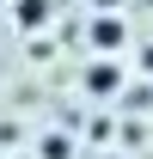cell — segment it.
<instances>
[{"label": "cell", "mask_w": 153, "mask_h": 159, "mask_svg": "<svg viewBox=\"0 0 153 159\" xmlns=\"http://www.w3.org/2000/svg\"><path fill=\"white\" fill-rule=\"evenodd\" d=\"M123 86H129V61H123V55H92V61H86V74H80V92L98 98V104L116 98Z\"/></svg>", "instance_id": "1"}, {"label": "cell", "mask_w": 153, "mask_h": 159, "mask_svg": "<svg viewBox=\"0 0 153 159\" xmlns=\"http://www.w3.org/2000/svg\"><path fill=\"white\" fill-rule=\"evenodd\" d=\"M86 43H92V55H123L129 49V19L123 12H98L86 25Z\"/></svg>", "instance_id": "2"}, {"label": "cell", "mask_w": 153, "mask_h": 159, "mask_svg": "<svg viewBox=\"0 0 153 159\" xmlns=\"http://www.w3.org/2000/svg\"><path fill=\"white\" fill-rule=\"evenodd\" d=\"M6 6H12V25L19 31H43L49 25V0H6Z\"/></svg>", "instance_id": "3"}, {"label": "cell", "mask_w": 153, "mask_h": 159, "mask_svg": "<svg viewBox=\"0 0 153 159\" xmlns=\"http://www.w3.org/2000/svg\"><path fill=\"white\" fill-rule=\"evenodd\" d=\"M43 159H74V141L67 135H43Z\"/></svg>", "instance_id": "4"}, {"label": "cell", "mask_w": 153, "mask_h": 159, "mask_svg": "<svg viewBox=\"0 0 153 159\" xmlns=\"http://www.w3.org/2000/svg\"><path fill=\"white\" fill-rule=\"evenodd\" d=\"M141 67H153V43H147V49H141Z\"/></svg>", "instance_id": "5"}, {"label": "cell", "mask_w": 153, "mask_h": 159, "mask_svg": "<svg viewBox=\"0 0 153 159\" xmlns=\"http://www.w3.org/2000/svg\"><path fill=\"white\" fill-rule=\"evenodd\" d=\"M104 159H123V153H104Z\"/></svg>", "instance_id": "6"}]
</instances>
